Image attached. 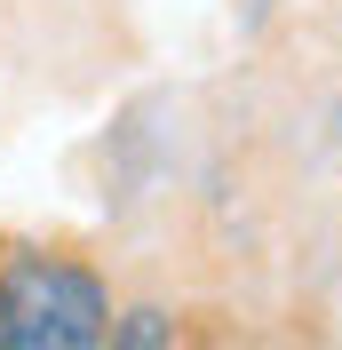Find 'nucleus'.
I'll return each mask as SVG.
<instances>
[{
  "mask_svg": "<svg viewBox=\"0 0 342 350\" xmlns=\"http://www.w3.org/2000/svg\"><path fill=\"white\" fill-rule=\"evenodd\" d=\"M111 279L64 247H0V350H104Z\"/></svg>",
  "mask_w": 342,
  "mask_h": 350,
  "instance_id": "obj_1",
  "label": "nucleus"
},
{
  "mask_svg": "<svg viewBox=\"0 0 342 350\" xmlns=\"http://www.w3.org/2000/svg\"><path fill=\"white\" fill-rule=\"evenodd\" d=\"M183 334H192V327H183V310H175V303H159V295H135V303L111 310L104 350H175Z\"/></svg>",
  "mask_w": 342,
  "mask_h": 350,
  "instance_id": "obj_2",
  "label": "nucleus"
},
{
  "mask_svg": "<svg viewBox=\"0 0 342 350\" xmlns=\"http://www.w3.org/2000/svg\"><path fill=\"white\" fill-rule=\"evenodd\" d=\"M175 350H215V342H199V334H183V342H175Z\"/></svg>",
  "mask_w": 342,
  "mask_h": 350,
  "instance_id": "obj_3",
  "label": "nucleus"
}]
</instances>
